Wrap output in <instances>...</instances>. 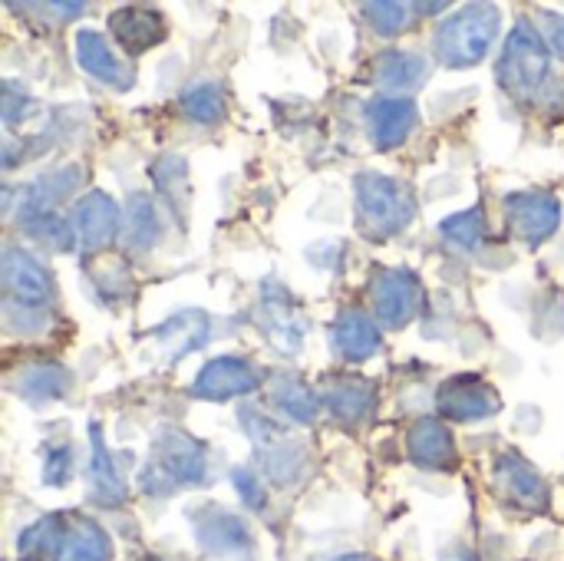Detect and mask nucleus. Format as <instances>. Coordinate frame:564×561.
I'll use <instances>...</instances> for the list:
<instances>
[{
    "instance_id": "obj_1",
    "label": "nucleus",
    "mask_w": 564,
    "mask_h": 561,
    "mask_svg": "<svg viewBox=\"0 0 564 561\" xmlns=\"http://www.w3.org/2000/svg\"><path fill=\"white\" fill-rule=\"evenodd\" d=\"M549 66H552V53H549L545 40L539 36L535 26L519 20L512 26V33L506 36L499 63H496L499 86L516 99H529L549 79Z\"/></svg>"
},
{
    "instance_id": "obj_2",
    "label": "nucleus",
    "mask_w": 564,
    "mask_h": 561,
    "mask_svg": "<svg viewBox=\"0 0 564 561\" xmlns=\"http://www.w3.org/2000/svg\"><path fill=\"white\" fill-rule=\"evenodd\" d=\"M499 36V10L492 3H473L453 13L436 33V53L446 66H476Z\"/></svg>"
},
{
    "instance_id": "obj_3",
    "label": "nucleus",
    "mask_w": 564,
    "mask_h": 561,
    "mask_svg": "<svg viewBox=\"0 0 564 561\" xmlns=\"http://www.w3.org/2000/svg\"><path fill=\"white\" fill-rule=\"evenodd\" d=\"M357 205H360V218H364L367 231H373V235L400 231L416 212L410 188L403 182L377 175V172H364L357 179Z\"/></svg>"
},
{
    "instance_id": "obj_4",
    "label": "nucleus",
    "mask_w": 564,
    "mask_h": 561,
    "mask_svg": "<svg viewBox=\"0 0 564 561\" xmlns=\"http://www.w3.org/2000/svg\"><path fill=\"white\" fill-rule=\"evenodd\" d=\"M509 225L529 241V245H542L555 228H558V218H562V205L558 198L552 195H542V192H519V195H509Z\"/></svg>"
},
{
    "instance_id": "obj_5",
    "label": "nucleus",
    "mask_w": 564,
    "mask_h": 561,
    "mask_svg": "<svg viewBox=\"0 0 564 561\" xmlns=\"http://www.w3.org/2000/svg\"><path fill=\"white\" fill-rule=\"evenodd\" d=\"M420 281L410 271H383L373 284V311L387 327H403L416 314Z\"/></svg>"
},
{
    "instance_id": "obj_6",
    "label": "nucleus",
    "mask_w": 564,
    "mask_h": 561,
    "mask_svg": "<svg viewBox=\"0 0 564 561\" xmlns=\"http://www.w3.org/2000/svg\"><path fill=\"white\" fill-rule=\"evenodd\" d=\"M258 387L254 367H248L238 357H218L202 367L195 377V397L202 400H231L238 393H251Z\"/></svg>"
},
{
    "instance_id": "obj_7",
    "label": "nucleus",
    "mask_w": 564,
    "mask_h": 561,
    "mask_svg": "<svg viewBox=\"0 0 564 561\" xmlns=\"http://www.w3.org/2000/svg\"><path fill=\"white\" fill-rule=\"evenodd\" d=\"M367 116H370V139L377 142V149H393L413 132L416 103L410 96H380L370 103Z\"/></svg>"
},
{
    "instance_id": "obj_8",
    "label": "nucleus",
    "mask_w": 564,
    "mask_h": 561,
    "mask_svg": "<svg viewBox=\"0 0 564 561\" xmlns=\"http://www.w3.org/2000/svg\"><path fill=\"white\" fill-rule=\"evenodd\" d=\"M76 63L89 76H96L99 83H106L112 89H129L135 83L132 69L122 66V60L109 50L106 36L96 33V30H79L76 33Z\"/></svg>"
},
{
    "instance_id": "obj_9",
    "label": "nucleus",
    "mask_w": 564,
    "mask_h": 561,
    "mask_svg": "<svg viewBox=\"0 0 564 561\" xmlns=\"http://www.w3.org/2000/svg\"><path fill=\"white\" fill-rule=\"evenodd\" d=\"M443 413L449 420H486L499 410V397L476 377H456L443 387Z\"/></svg>"
},
{
    "instance_id": "obj_10",
    "label": "nucleus",
    "mask_w": 564,
    "mask_h": 561,
    "mask_svg": "<svg viewBox=\"0 0 564 561\" xmlns=\"http://www.w3.org/2000/svg\"><path fill=\"white\" fill-rule=\"evenodd\" d=\"M116 228H119V208L109 195L93 192L76 205L73 235L83 241V248H102L106 241H112Z\"/></svg>"
},
{
    "instance_id": "obj_11",
    "label": "nucleus",
    "mask_w": 564,
    "mask_h": 561,
    "mask_svg": "<svg viewBox=\"0 0 564 561\" xmlns=\"http://www.w3.org/2000/svg\"><path fill=\"white\" fill-rule=\"evenodd\" d=\"M109 30L112 36L129 50V53H142L149 46H155L165 33L162 26V13L145 10V7H122L109 17Z\"/></svg>"
},
{
    "instance_id": "obj_12",
    "label": "nucleus",
    "mask_w": 564,
    "mask_h": 561,
    "mask_svg": "<svg viewBox=\"0 0 564 561\" xmlns=\"http://www.w3.org/2000/svg\"><path fill=\"white\" fill-rule=\"evenodd\" d=\"M373 76L383 89L390 93H410L416 86L426 83L430 76V66L420 53H410V50H387L377 56L373 63Z\"/></svg>"
},
{
    "instance_id": "obj_13",
    "label": "nucleus",
    "mask_w": 564,
    "mask_h": 561,
    "mask_svg": "<svg viewBox=\"0 0 564 561\" xmlns=\"http://www.w3.org/2000/svg\"><path fill=\"white\" fill-rule=\"evenodd\" d=\"M3 281H7V291L17 294L23 304H33V301H46L50 298V274L43 271V265L17 248H10L3 255Z\"/></svg>"
},
{
    "instance_id": "obj_14",
    "label": "nucleus",
    "mask_w": 564,
    "mask_h": 561,
    "mask_svg": "<svg viewBox=\"0 0 564 561\" xmlns=\"http://www.w3.org/2000/svg\"><path fill=\"white\" fill-rule=\"evenodd\" d=\"M334 344L337 354L347 360H367L380 350V331L373 327V321L360 311H347L337 317L334 324Z\"/></svg>"
},
{
    "instance_id": "obj_15",
    "label": "nucleus",
    "mask_w": 564,
    "mask_h": 561,
    "mask_svg": "<svg viewBox=\"0 0 564 561\" xmlns=\"http://www.w3.org/2000/svg\"><path fill=\"white\" fill-rule=\"evenodd\" d=\"M410 456H413V463H420L426 470H443L456 456L449 430L440 420L416 423L413 433H410Z\"/></svg>"
},
{
    "instance_id": "obj_16",
    "label": "nucleus",
    "mask_w": 564,
    "mask_h": 561,
    "mask_svg": "<svg viewBox=\"0 0 564 561\" xmlns=\"http://www.w3.org/2000/svg\"><path fill=\"white\" fill-rule=\"evenodd\" d=\"M155 456H159V466L162 473H172L175 479H198L202 476V446H195L188 436L175 433L172 440H162L155 446Z\"/></svg>"
},
{
    "instance_id": "obj_17",
    "label": "nucleus",
    "mask_w": 564,
    "mask_h": 561,
    "mask_svg": "<svg viewBox=\"0 0 564 561\" xmlns=\"http://www.w3.org/2000/svg\"><path fill=\"white\" fill-rule=\"evenodd\" d=\"M261 317H264V331H268V337H271L281 350H297V344H301V324H297L294 304H291L288 298H284V301L264 298V304H261Z\"/></svg>"
},
{
    "instance_id": "obj_18",
    "label": "nucleus",
    "mask_w": 564,
    "mask_h": 561,
    "mask_svg": "<svg viewBox=\"0 0 564 561\" xmlns=\"http://www.w3.org/2000/svg\"><path fill=\"white\" fill-rule=\"evenodd\" d=\"M327 403L337 417H347V420H360L373 410V390L360 380H347V384H337L330 387L327 393Z\"/></svg>"
},
{
    "instance_id": "obj_19",
    "label": "nucleus",
    "mask_w": 564,
    "mask_h": 561,
    "mask_svg": "<svg viewBox=\"0 0 564 561\" xmlns=\"http://www.w3.org/2000/svg\"><path fill=\"white\" fill-rule=\"evenodd\" d=\"M182 109H185L195 122L212 126V122H218V119L225 116V96H221V89H218L215 83H198V86H192V89L182 96Z\"/></svg>"
},
{
    "instance_id": "obj_20",
    "label": "nucleus",
    "mask_w": 564,
    "mask_h": 561,
    "mask_svg": "<svg viewBox=\"0 0 564 561\" xmlns=\"http://www.w3.org/2000/svg\"><path fill=\"white\" fill-rule=\"evenodd\" d=\"M274 400L281 410H288V417H294L301 423L314 420V413H317V397L304 384H281L274 390Z\"/></svg>"
},
{
    "instance_id": "obj_21",
    "label": "nucleus",
    "mask_w": 564,
    "mask_h": 561,
    "mask_svg": "<svg viewBox=\"0 0 564 561\" xmlns=\"http://www.w3.org/2000/svg\"><path fill=\"white\" fill-rule=\"evenodd\" d=\"M482 228H486L482 208H469V212H459V215H453V218L443 222L446 238H453L463 248H476L479 238H482Z\"/></svg>"
},
{
    "instance_id": "obj_22",
    "label": "nucleus",
    "mask_w": 564,
    "mask_h": 561,
    "mask_svg": "<svg viewBox=\"0 0 564 561\" xmlns=\"http://www.w3.org/2000/svg\"><path fill=\"white\" fill-rule=\"evenodd\" d=\"M367 20H370V26L377 33L397 36V33H403L410 26L413 17H410V7H403V3H370L367 7Z\"/></svg>"
},
{
    "instance_id": "obj_23",
    "label": "nucleus",
    "mask_w": 564,
    "mask_h": 561,
    "mask_svg": "<svg viewBox=\"0 0 564 561\" xmlns=\"http://www.w3.org/2000/svg\"><path fill=\"white\" fill-rule=\"evenodd\" d=\"M129 241L132 245H139V248H145V245H152L155 241V235H159V218H155V208H152V202H145V198H135L132 202V208H129Z\"/></svg>"
},
{
    "instance_id": "obj_24",
    "label": "nucleus",
    "mask_w": 564,
    "mask_h": 561,
    "mask_svg": "<svg viewBox=\"0 0 564 561\" xmlns=\"http://www.w3.org/2000/svg\"><path fill=\"white\" fill-rule=\"evenodd\" d=\"M93 476H96V483H99V486H106V483H109V489H112V496H116V499L122 496V483L116 479V470H112V463H109V453L102 450V443H99V440L93 443Z\"/></svg>"
},
{
    "instance_id": "obj_25",
    "label": "nucleus",
    "mask_w": 564,
    "mask_h": 561,
    "mask_svg": "<svg viewBox=\"0 0 564 561\" xmlns=\"http://www.w3.org/2000/svg\"><path fill=\"white\" fill-rule=\"evenodd\" d=\"M552 46L558 50V56L564 60V20H558V23L552 26Z\"/></svg>"
}]
</instances>
